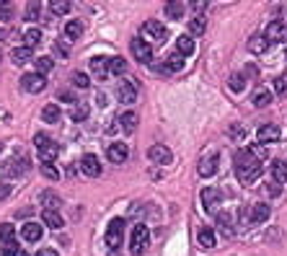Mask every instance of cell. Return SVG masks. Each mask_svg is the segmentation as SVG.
Returning a JSON list of instances; mask_svg holds the SVG:
<instances>
[{"label":"cell","instance_id":"1","mask_svg":"<svg viewBox=\"0 0 287 256\" xmlns=\"http://www.w3.org/2000/svg\"><path fill=\"white\" fill-rule=\"evenodd\" d=\"M235 174H238V179L243 184H254L261 176V163H259V158H256V153L251 148L238 150V155H235Z\"/></svg>","mask_w":287,"mask_h":256},{"label":"cell","instance_id":"2","mask_svg":"<svg viewBox=\"0 0 287 256\" xmlns=\"http://www.w3.org/2000/svg\"><path fill=\"white\" fill-rule=\"evenodd\" d=\"M34 143H36V153H39V158H42V163H52L60 155V145L47 135H36Z\"/></svg>","mask_w":287,"mask_h":256},{"label":"cell","instance_id":"3","mask_svg":"<svg viewBox=\"0 0 287 256\" xmlns=\"http://www.w3.org/2000/svg\"><path fill=\"white\" fill-rule=\"evenodd\" d=\"M122 241H125V220L122 218H114L106 228V246L109 248H119Z\"/></svg>","mask_w":287,"mask_h":256},{"label":"cell","instance_id":"4","mask_svg":"<svg viewBox=\"0 0 287 256\" xmlns=\"http://www.w3.org/2000/svg\"><path fill=\"white\" fill-rule=\"evenodd\" d=\"M148 241H150V233H148V225H135L132 228V238H130V251L132 253H142L145 251V246H148Z\"/></svg>","mask_w":287,"mask_h":256},{"label":"cell","instance_id":"5","mask_svg":"<svg viewBox=\"0 0 287 256\" xmlns=\"http://www.w3.org/2000/svg\"><path fill=\"white\" fill-rule=\"evenodd\" d=\"M130 50H132V55H135L137 62H142V65L153 62V47L148 44V39H132Z\"/></svg>","mask_w":287,"mask_h":256},{"label":"cell","instance_id":"6","mask_svg":"<svg viewBox=\"0 0 287 256\" xmlns=\"http://www.w3.org/2000/svg\"><path fill=\"white\" fill-rule=\"evenodd\" d=\"M21 85H23L29 94H42V91L47 88V80H44L42 73H26V75L21 78Z\"/></svg>","mask_w":287,"mask_h":256},{"label":"cell","instance_id":"7","mask_svg":"<svg viewBox=\"0 0 287 256\" xmlns=\"http://www.w3.org/2000/svg\"><path fill=\"white\" fill-rule=\"evenodd\" d=\"M116 96H119L122 104H135L137 101V85L132 80H122L116 85Z\"/></svg>","mask_w":287,"mask_h":256},{"label":"cell","instance_id":"8","mask_svg":"<svg viewBox=\"0 0 287 256\" xmlns=\"http://www.w3.org/2000/svg\"><path fill=\"white\" fill-rule=\"evenodd\" d=\"M142 36L150 39V41H163L166 39V26L160 21H145L142 24Z\"/></svg>","mask_w":287,"mask_h":256},{"label":"cell","instance_id":"9","mask_svg":"<svg viewBox=\"0 0 287 256\" xmlns=\"http://www.w3.org/2000/svg\"><path fill=\"white\" fill-rule=\"evenodd\" d=\"M26 171H29V160H26L23 155H21V158L16 155V158H11V160L3 166V174H6V176H11V179H13V176L26 174Z\"/></svg>","mask_w":287,"mask_h":256},{"label":"cell","instance_id":"10","mask_svg":"<svg viewBox=\"0 0 287 256\" xmlns=\"http://www.w3.org/2000/svg\"><path fill=\"white\" fill-rule=\"evenodd\" d=\"M148 158H150L153 163H158V166H166V163H171V160H174V153H171L166 145H150Z\"/></svg>","mask_w":287,"mask_h":256},{"label":"cell","instance_id":"11","mask_svg":"<svg viewBox=\"0 0 287 256\" xmlns=\"http://www.w3.org/2000/svg\"><path fill=\"white\" fill-rule=\"evenodd\" d=\"M264 36L267 41L272 44V41H287V26L282 21H272L267 29H264Z\"/></svg>","mask_w":287,"mask_h":256},{"label":"cell","instance_id":"12","mask_svg":"<svg viewBox=\"0 0 287 256\" xmlns=\"http://www.w3.org/2000/svg\"><path fill=\"white\" fill-rule=\"evenodd\" d=\"M243 218L249 220L251 225H259V223L269 220V204H254L251 212H243Z\"/></svg>","mask_w":287,"mask_h":256},{"label":"cell","instance_id":"13","mask_svg":"<svg viewBox=\"0 0 287 256\" xmlns=\"http://www.w3.org/2000/svg\"><path fill=\"white\" fill-rule=\"evenodd\" d=\"M106 158H109L111 163H125V160L130 158V148H127L125 143H111L109 150H106Z\"/></svg>","mask_w":287,"mask_h":256},{"label":"cell","instance_id":"14","mask_svg":"<svg viewBox=\"0 0 287 256\" xmlns=\"http://www.w3.org/2000/svg\"><path fill=\"white\" fill-rule=\"evenodd\" d=\"M202 204H204V210L215 212L218 204H220V192H218L215 187H204V189H202Z\"/></svg>","mask_w":287,"mask_h":256},{"label":"cell","instance_id":"15","mask_svg":"<svg viewBox=\"0 0 287 256\" xmlns=\"http://www.w3.org/2000/svg\"><path fill=\"white\" fill-rule=\"evenodd\" d=\"M279 127L277 124H264V127H259V132H256V137H259V143H264V145H269V143H277L279 140Z\"/></svg>","mask_w":287,"mask_h":256},{"label":"cell","instance_id":"16","mask_svg":"<svg viewBox=\"0 0 287 256\" xmlns=\"http://www.w3.org/2000/svg\"><path fill=\"white\" fill-rule=\"evenodd\" d=\"M80 171H83L86 176H99L101 174V163H99V158L96 155H83V160H80Z\"/></svg>","mask_w":287,"mask_h":256},{"label":"cell","instance_id":"17","mask_svg":"<svg viewBox=\"0 0 287 256\" xmlns=\"http://www.w3.org/2000/svg\"><path fill=\"white\" fill-rule=\"evenodd\" d=\"M119 127H122V130H125V132H135L137 130V114L135 111H125V114H119Z\"/></svg>","mask_w":287,"mask_h":256},{"label":"cell","instance_id":"18","mask_svg":"<svg viewBox=\"0 0 287 256\" xmlns=\"http://www.w3.org/2000/svg\"><path fill=\"white\" fill-rule=\"evenodd\" d=\"M21 236L29 243H34V241L42 238V225H39V223H26V225H21Z\"/></svg>","mask_w":287,"mask_h":256},{"label":"cell","instance_id":"19","mask_svg":"<svg viewBox=\"0 0 287 256\" xmlns=\"http://www.w3.org/2000/svg\"><path fill=\"white\" fill-rule=\"evenodd\" d=\"M267 47H269V41H267V36H264V34H254V36L249 39V52H254V55L267 52Z\"/></svg>","mask_w":287,"mask_h":256},{"label":"cell","instance_id":"20","mask_svg":"<svg viewBox=\"0 0 287 256\" xmlns=\"http://www.w3.org/2000/svg\"><path fill=\"white\" fill-rule=\"evenodd\" d=\"M204 29H207V18H204L202 13H194V16H192V21H189V31H192L194 36H202V34H204Z\"/></svg>","mask_w":287,"mask_h":256},{"label":"cell","instance_id":"21","mask_svg":"<svg viewBox=\"0 0 287 256\" xmlns=\"http://www.w3.org/2000/svg\"><path fill=\"white\" fill-rule=\"evenodd\" d=\"M42 220H44V225H50V228H62V215H60V212L57 210H44L42 212Z\"/></svg>","mask_w":287,"mask_h":256},{"label":"cell","instance_id":"22","mask_svg":"<svg viewBox=\"0 0 287 256\" xmlns=\"http://www.w3.org/2000/svg\"><path fill=\"white\" fill-rule=\"evenodd\" d=\"M269 171H272V179H274V181H279V184H287V163H282V160H274Z\"/></svg>","mask_w":287,"mask_h":256},{"label":"cell","instance_id":"23","mask_svg":"<svg viewBox=\"0 0 287 256\" xmlns=\"http://www.w3.org/2000/svg\"><path fill=\"white\" fill-rule=\"evenodd\" d=\"M215 171H218V158L215 155H210V158H204L202 163H199V174L207 179V176H215Z\"/></svg>","mask_w":287,"mask_h":256},{"label":"cell","instance_id":"24","mask_svg":"<svg viewBox=\"0 0 287 256\" xmlns=\"http://www.w3.org/2000/svg\"><path fill=\"white\" fill-rule=\"evenodd\" d=\"M197 241H199L202 248H212V246H215V230H212V228H202V230L197 233Z\"/></svg>","mask_w":287,"mask_h":256},{"label":"cell","instance_id":"25","mask_svg":"<svg viewBox=\"0 0 287 256\" xmlns=\"http://www.w3.org/2000/svg\"><path fill=\"white\" fill-rule=\"evenodd\" d=\"M166 16L174 18V21H179L184 16V3H181V0H169V3H166Z\"/></svg>","mask_w":287,"mask_h":256},{"label":"cell","instance_id":"26","mask_svg":"<svg viewBox=\"0 0 287 256\" xmlns=\"http://www.w3.org/2000/svg\"><path fill=\"white\" fill-rule=\"evenodd\" d=\"M109 60L111 57H91V70L96 73V75H109Z\"/></svg>","mask_w":287,"mask_h":256},{"label":"cell","instance_id":"27","mask_svg":"<svg viewBox=\"0 0 287 256\" xmlns=\"http://www.w3.org/2000/svg\"><path fill=\"white\" fill-rule=\"evenodd\" d=\"M215 223H218V228H220V233H223V236H230V233H233V220H230L228 212H218Z\"/></svg>","mask_w":287,"mask_h":256},{"label":"cell","instance_id":"28","mask_svg":"<svg viewBox=\"0 0 287 256\" xmlns=\"http://www.w3.org/2000/svg\"><path fill=\"white\" fill-rule=\"evenodd\" d=\"M42 18V3L39 0H29L26 3V21H39Z\"/></svg>","mask_w":287,"mask_h":256},{"label":"cell","instance_id":"29","mask_svg":"<svg viewBox=\"0 0 287 256\" xmlns=\"http://www.w3.org/2000/svg\"><path fill=\"white\" fill-rule=\"evenodd\" d=\"M184 65H186V57H184L181 52H176V55H171V57L166 60L169 73H179V70H184Z\"/></svg>","mask_w":287,"mask_h":256},{"label":"cell","instance_id":"30","mask_svg":"<svg viewBox=\"0 0 287 256\" xmlns=\"http://www.w3.org/2000/svg\"><path fill=\"white\" fill-rule=\"evenodd\" d=\"M88 114H91V109H88V104H83V101H75V106H73V122H83V119H88Z\"/></svg>","mask_w":287,"mask_h":256},{"label":"cell","instance_id":"31","mask_svg":"<svg viewBox=\"0 0 287 256\" xmlns=\"http://www.w3.org/2000/svg\"><path fill=\"white\" fill-rule=\"evenodd\" d=\"M23 44L26 47H39V44H42V31H39V29H29L26 34H23Z\"/></svg>","mask_w":287,"mask_h":256},{"label":"cell","instance_id":"32","mask_svg":"<svg viewBox=\"0 0 287 256\" xmlns=\"http://www.w3.org/2000/svg\"><path fill=\"white\" fill-rule=\"evenodd\" d=\"M13 16H16V6L11 3V0H0V21L8 24Z\"/></svg>","mask_w":287,"mask_h":256},{"label":"cell","instance_id":"33","mask_svg":"<svg viewBox=\"0 0 287 256\" xmlns=\"http://www.w3.org/2000/svg\"><path fill=\"white\" fill-rule=\"evenodd\" d=\"M176 50H179L184 57H189V55L194 52V39H192V36H186V34H184V36H179V41H176Z\"/></svg>","mask_w":287,"mask_h":256},{"label":"cell","instance_id":"34","mask_svg":"<svg viewBox=\"0 0 287 256\" xmlns=\"http://www.w3.org/2000/svg\"><path fill=\"white\" fill-rule=\"evenodd\" d=\"M80 34H83V21L75 18V21H67V24H65V36H67V39H78Z\"/></svg>","mask_w":287,"mask_h":256},{"label":"cell","instance_id":"35","mask_svg":"<svg viewBox=\"0 0 287 256\" xmlns=\"http://www.w3.org/2000/svg\"><path fill=\"white\" fill-rule=\"evenodd\" d=\"M31 52H34V50L23 44V47H16L11 57H13V62H16V65H23V62H29V60H31Z\"/></svg>","mask_w":287,"mask_h":256},{"label":"cell","instance_id":"36","mask_svg":"<svg viewBox=\"0 0 287 256\" xmlns=\"http://www.w3.org/2000/svg\"><path fill=\"white\" fill-rule=\"evenodd\" d=\"M42 119L50 122V124L60 122V106H57V104H47V106L42 109Z\"/></svg>","mask_w":287,"mask_h":256},{"label":"cell","instance_id":"37","mask_svg":"<svg viewBox=\"0 0 287 256\" xmlns=\"http://www.w3.org/2000/svg\"><path fill=\"white\" fill-rule=\"evenodd\" d=\"M50 11L55 16H65L70 11V0H50Z\"/></svg>","mask_w":287,"mask_h":256},{"label":"cell","instance_id":"38","mask_svg":"<svg viewBox=\"0 0 287 256\" xmlns=\"http://www.w3.org/2000/svg\"><path fill=\"white\" fill-rule=\"evenodd\" d=\"M125 70H127L125 57H111V60H109V73H114V75H125Z\"/></svg>","mask_w":287,"mask_h":256},{"label":"cell","instance_id":"39","mask_svg":"<svg viewBox=\"0 0 287 256\" xmlns=\"http://www.w3.org/2000/svg\"><path fill=\"white\" fill-rule=\"evenodd\" d=\"M228 85H230V91L241 94V91L246 88V78H243L241 73H233V75H230V80H228Z\"/></svg>","mask_w":287,"mask_h":256},{"label":"cell","instance_id":"40","mask_svg":"<svg viewBox=\"0 0 287 256\" xmlns=\"http://www.w3.org/2000/svg\"><path fill=\"white\" fill-rule=\"evenodd\" d=\"M70 80H73V85H75V88H88V85H91V80H88V75L86 73H73L70 75Z\"/></svg>","mask_w":287,"mask_h":256},{"label":"cell","instance_id":"41","mask_svg":"<svg viewBox=\"0 0 287 256\" xmlns=\"http://www.w3.org/2000/svg\"><path fill=\"white\" fill-rule=\"evenodd\" d=\"M272 99H274V96H272L269 91H259V94L254 96V106H256V109H264V106L272 104Z\"/></svg>","mask_w":287,"mask_h":256},{"label":"cell","instance_id":"42","mask_svg":"<svg viewBox=\"0 0 287 256\" xmlns=\"http://www.w3.org/2000/svg\"><path fill=\"white\" fill-rule=\"evenodd\" d=\"M42 204H47V210H55V207L62 204V202H60V197H57L55 192H42Z\"/></svg>","mask_w":287,"mask_h":256},{"label":"cell","instance_id":"43","mask_svg":"<svg viewBox=\"0 0 287 256\" xmlns=\"http://www.w3.org/2000/svg\"><path fill=\"white\" fill-rule=\"evenodd\" d=\"M34 65H36V73H42V75H47L50 70H52V60L50 57H39V60H34Z\"/></svg>","mask_w":287,"mask_h":256},{"label":"cell","instance_id":"44","mask_svg":"<svg viewBox=\"0 0 287 256\" xmlns=\"http://www.w3.org/2000/svg\"><path fill=\"white\" fill-rule=\"evenodd\" d=\"M274 91H277L279 96H287V75H279V78L274 80Z\"/></svg>","mask_w":287,"mask_h":256},{"label":"cell","instance_id":"45","mask_svg":"<svg viewBox=\"0 0 287 256\" xmlns=\"http://www.w3.org/2000/svg\"><path fill=\"white\" fill-rule=\"evenodd\" d=\"M13 236H16L13 225H8V223H6V225H0V243H3V241H11Z\"/></svg>","mask_w":287,"mask_h":256},{"label":"cell","instance_id":"46","mask_svg":"<svg viewBox=\"0 0 287 256\" xmlns=\"http://www.w3.org/2000/svg\"><path fill=\"white\" fill-rule=\"evenodd\" d=\"M42 174H44L47 179H52V181H55V179H60V174H57V168H55L52 163H42Z\"/></svg>","mask_w":287,"mask_h":256},{"label":"cell","instance_id":"47","mask_svg":"<svg viewBox=\"0 0 287 256\" xmlns=\"http://www.w3.org/2000/svg\"><path fill=\"white\" fill-rule=\"evenodd\" d=\"M261 189H264V194H269V197H277V194L282 192V187H279V181H269V184H264Z\"/></svg>","mask_w":287,"mask_h":256},{"label":"cell","instance_id":"48","mask_svg":"<svg viewBox=\"0 0 287 256\" xmlns=\"http://www.w3.org/2000/svg\"><path fill=\"white\" fill-rule=\"evenodd\" d=\"M18 248V243H16V238H11V241H3L0 243V251L3 253H8V256H13V251Z\"/></svg>","mask_w":287,"mask_h":256},{"label":"cell","instance_id":"49","mask_svg":"<svg viewBox=\"0 0 287 256\" xmlns=\"http://www.w3.org/2000/svg\"><path fill=\"white\" fill-rule=\"evenodd\" d=\"M189 6H192L197 13H202L204 8H207V0H189Z\"/></svg>","mask_w":287,"mask_h":256},{"label":"cell","instance_id":"50","mask_svg":"<svg viewBox=\"0 0 287 256\" xmlns=\"http://www.w3.org/2000/svg\"><path fill=\"white\" fill-rule=\"evenodd\" d=\"M8 194H11V187H8V184H0V202H3Z\"/></svg>","mask_w":287,"mask_h":256},{"label":"cell","instance_id":"51","mask_svg":"<svg viewBox=\"0 0 287 256\" xmlns=\"http://www.w3.org/2000/svg\"><path fill=\"white\" fill-rule=\"evenodd\" d=\"M36 256H60L55 248H42V251H36Z\"/></svg>","mask_w":287,"mask_h":256},{"label":"cell","instance_id":"52","mask_svg":"<svg viewBox=\"0 0 287 256\" xmlns=\"http://www.w3.org/2000/svg\"><path fill=\"white\" fill-rule=\"evenodd\" d=\"M60 99H65L67 104H75V96H73L70 91H60Z\"/></svg>","mask_w":287,"mask_h":256},{"label":"cell","instance_id":"53","mask_svg":"<svg viewBox=\"0 0 287 256\" xmlns=\"http://www.w3.org/2000/svg\"><path fill=\"white\" fill-rule=\"evenodd\" d=\"M96 101H99V106H106V96H104V94H99Z\"/></svg>","mask_w":287,"mask_h":256},{"label":"cell","instance_id":"54","mask_svg":"<svg viewBox=\"0 0 287 256\" xmlns=\"http://www.w3.org/2000/svg\"><path fill=\"white\" fill-rule=\"evenodd\" d=\"M13 256H29V253H26L23 248H16V251H13Z\"/></svg>","mask_w":287,"mask_h":256},{"label":"cell","instance_id":"55","mask_svg":"<svg viewBox=\"0 0 287 256\" xmlns=\"http://www.w3.org/2000/svg\"><path fill=\"white\" fill-rule=\"evenodd\" d=\"M0 150H3V143H0Z\"/></svg>","mask_w":287,"mask_h":256},{"label":"cell","instance_id":"56","mask_svg":"<svg viewBox=\"0 0 287 256\" xmlns=\"http://www.w3.org/2000/svg\"><path fill=\"white\" fill-rule=\"evenodd\" d=\"M284 57H287V52H284Z\"/></svg>","mask_w":287,"mask_h":256},{"label":"cell","instance_id":"57","mask_svg":"<svg viewBox=\"0 0 287 256\" xmlns=\"http://www.w3.org/2000/svg\"><path fill=\"white\" fill-rule=\"evenodd\" d=\"M166 3H169V0H166Z\"/></svg>","mask_w":287,"mask_h":256}]
</instances>
